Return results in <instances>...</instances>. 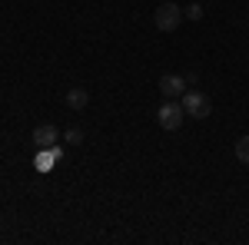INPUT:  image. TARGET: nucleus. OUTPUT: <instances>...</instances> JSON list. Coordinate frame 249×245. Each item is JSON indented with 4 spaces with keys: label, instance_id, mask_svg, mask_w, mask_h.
<instances>
[{
    "label": "nucleus",
    "instance_id": "nucleus-1",
    "mask_svg": "<svg viewBox=\"0 0 249 245\" xmlns=\"http://www.w3.org/2000/svg\"><path fill=\"white\" fill-rule=\"evenodd\" d=\"M183 119H186V110H183V103H176V99H166V103L156 110V123H160L166 132L179 130V126H183Z\"/></svg>",
    "mask_w": 249,
    "mask_h": 245
},
{
    "label": "nucleus",
    "instance_id": "nucleus-2",
    "mask_svg": "<svg viewBox=\"0 0 249 245\" xmlns=\"http://www.w3.org/2000/svg\"><path fill=\"white\" fill-rule=\"evenodd\" d=\"M153 23H156V30L173 33V30L183 23V7H176V3H160L156 14H153Z\"/></svg>",
    "mask_w": 249,
    "mask_h": 245
},
{
    "label": "nucleus",
    "instance_id": "nucleus-3",
    "mask_svg": "<svg viewBox=\"0 0 249 245\" xmlns=\"http://www.w3.org/2000/svg\"><path fill=\"white\" fill-rule=\"evenodd\" d=\"M179 103H183L186 116H193V119H206V116H210V110H213L210 96H206V93H199V90H186Z\"/></svg>",
    "mask_w": 249,
    "mask_h": 245
},
{
    "label": "nucleus",
    "instance_id": "nucleus-4",
    "mask_svg": "<svg viewBox=\"0 0 249 245\" xmlns=\"http://www.w3.org/2000/svg\"><path fill=\"white\" fill-rule=\"evenodd\" d=\"M186 76H179V73H163L160 76V93L166 96V99H176V96H183L186 93Z\"/></svg>",
    "mask_w": 249,
    "mask_h": 245
},
{
    "label": "nucleus",
    "instance_id": "nucleus-5",
    "mask_svg": "<svg viewBox=\"0 0 249 245\" xmlns=\"http://www.w3.org/2000/svg\"><path fill=\"white\" fill-rule=\"evenodd\" d=\"M57 139H60V130L53 126V123H43V126L34 130V143H37V149H53Z\"/></svg>",
    "mask_w": 249,
    "mask_h": 245
},
{
    "label": "nucleus",
    "instance_id": "nucleus-6",
    "mask_svg": "<svg viewBox=\"0 0 249 245\" xmlns=\"http://www.w3.org/2000/svg\"><path fill=\"white\" fill-rule=\"evenodd\" d=\"M87 103H90V90H83V86L67 90V106H70V110H83Z\"/></svg>",
    "mask_w": 249,
    "mask_h": 245
},
{
    "label": "nucleus",
    "instance_id": "nucleus-7",
    "mask_svg": "<svg viewBox=\"0 0 249 245\" xmlns=\"http://www.w3.org/2000/svg\"><path fill=\"white\" fill-rule=\"evenodd\" d=\"M236 159H239L243 166H249V136H239V139H236Z\"/></svg>",
    "mask_w": 249,
    "mask_h": 245
},
{
    "label": "nucleus",
    "instance_id": "nucleus-8",
    "mask_svg": "<svg viewBox=\"0 0 249 245\" xmlns=\"http://www.w3.org/2000/svg\"><path fill=\"white\" fill-rule=\"evenodd\" d=\"M183 17L199 20V17H203V7H199V3H190V7H183Z\"/></svg>",
    "mask_w": 249,
    "mask_h": 245
},
{
    "label": "nucleus",
    "instance_id": "nucleus-9",
    "mask_svg": "<svg viewBox=\"0 0 249 245\" xmlns=\"http://www.w3.org/2000/svg\"><path fill=\"white\" fill-rule=\"evenodd\" d=\"M67 143H70V146L83 143V130H77V126H73V130H67Z\"/></svg>",
    "mask_w": 249,
    "mask_h": 245
}]
</instances>
